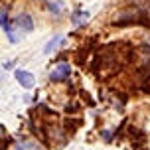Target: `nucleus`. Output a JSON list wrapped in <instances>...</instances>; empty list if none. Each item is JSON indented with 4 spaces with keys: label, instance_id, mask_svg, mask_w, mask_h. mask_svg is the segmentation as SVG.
Instances as JSON below:
<instances>
[{
    "label": "nucleus",
    "instance_id": "f257e3e1",
    "mask_svg": "<svg viewBox=\"0 0 150 150\" xmlns=\"http://www.w3.org/2000/svg\"><path fill=\"white\" fill-rule=\"evenodd\" d=\"M69 75H71L69 63H59V65H55L53 71L50 73V79H52V81H65V79H69Z\"/></svg>",
    "mask_w": 150,
    "mask_h": 150
},
{
    "label": "nucleus",
    "instance_id": "f03ea898",
    "mask_svg": "<svg viewBox=\"0 0 150 150\" xmlns=\"http://www.w3.org/2000/svg\"><path fill=\"white\" fill-rule=\"evenodd\" d=\"M14 75H16V81L20 83L24 89H32V87H34V83H36L34 75H32L30 71H26V69H18Z\"/></svg>",
    "mask_w": 150,
    "mask_h": 150
},
{
    "label": "nucleus",
    "instance_id": "7ed1b4c3",
    "mask_svg": "<svg viewBox=\"0 0 150 150\" xmlns=\"http://www.w3.org/2000/svg\"><path fill=\"white\" fill-rule=\"evenodd\" d=\"M16 28L22 32H32L34 30V20L30 14H20L16 18Z\"/></svg>",
    "mask_w": 150,
    "mask_h": 150
},
{
    "label": "nucleus",
    "instance_id": "20e7f679",
    "mask_svg": "<svg viewBox=\"0 0 150 150\" xmlns=\"http://www.w3.org/2000/svg\"><path fill=\"white\" fill-rule=\"evenodd\" d=\"M63 42V36H53L47 44H45V47H44V53H53L55 50H57V45Z\"/></svg>",
    "mask_w": 150,
    "mask_h": 150
},
{
    "label": "nucleus",
    "instance_id": "39448f33",
    "mask_svg": "<svg viewBox=\"0 0 150 150\" xmlns=\"http://www.w3.org/2000/svg\"><path fill=\"white\" fill-rule=\"evenodd\" d=\"M87 18H89V14H87V12H75V14L71 16V22H73L75 26H79V24H83Z\"/></svg>",
    "mask_w": 150,
    "mask_h": 150
},
{
    "label": "nucleus",
    "instance_id": "423d86ee",
    "mask_svg": "<svg viewBox=\"0 0 150 150\" xmlns=\"http://www.w3.org/2000/svg\"><path fill=\"white\" fill-rule=\"evenodd\" d=\"M2 30L6 32H10V22H8V14H6V10H4V8H2Z\"/></svg>",
    "mask_w": 150,
    "mask_h": 150
},
{
    "label": "nucleus",
    "instance_id": "0eeeda50",
    "mask_svg": "<svg viewBox=\"0 0 150 150\" xmlns=\"http://www.w3.org/2000/svg\"><path fill=\"white\" fill-rule=\"evenodd\" d=\"M47 8H50L52 12H55V14H59V12H61L59 2H53V0H47Z\"/></svg>",
    "mask_w": 150,
    "mask_h": 150
}]
</instances>
